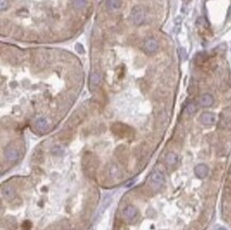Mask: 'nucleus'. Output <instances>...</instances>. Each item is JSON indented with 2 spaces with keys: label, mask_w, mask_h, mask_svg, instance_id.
I'll return each mask as SVG.
<instances>
[{
  "label": "nucleus",
  "mask_w": 231,
  "mask_h": 230,
  "mask_svg": "<svg viewBox=\"0 0 231 230\" xmlns=\"http://www.w3.org/2000/svg\"><path fill=\"white\" fill-rule=\"evenodd\" d=\"M149 185L152 190L157 191L159 189H161L163 186V184L165 183V177H164L163 173L160 171H155L154 173L150 175L149 178Z\"/></svg>",
  "instance_id": "obj_1"
},
{
  "label": "nucleus",
  "mask_w": 231,
  "mask_h": 230,
  "mask_svg": "<svg viewBox=\"0 0 231 230\" xmlns=\"http://www.w3.org/2000/svg\"><path fill=\"white\" fill-rule=\"evenodd\" d=\"M130 18L131 21L134 23L135 26H140L144 23V19H145V11L142 6L137 5L131 10V14H130Z\"/></svg>",
  "instance_id": "obj_2"
},
{
  "label": "nucleus",
  "mask_w": 231,
  "mask_h": 230,
  "mask_svg": "<svg viewBox=\"0 0 231 230\" xmlns=\"http://www.w3.org/2000/svg\"><path fill=\"white\" fill-rule=\"evenodd\" d=\"M112 131L116 134V135L120 136V138H126V136L131 135L132 133V130H131L130 127H128L127 125H124V124H114L112 126Z\"/></svg>",
  "instance_id": "obj_3"
},
{
  "label": "nucleus",
  "mask_w": 231,
  "mask_h": 230,
  "mask_svg": "<svg viewBox=\"0 0 231 230\" xmlns=\"http://www.w3.org/2000/svg\"><path fill=\"white\" fill-rule=\"evenodd\" d=\"M159 49V44L155 38H147L144 43V50L148 53V55H154Z\"/></svg>",
  "instance_id": "obj_4"
},
{
  "label": "nucleus",
  "mask_w": 231,
  "mask_h": 230,
  "mask_svg": "<svg viewBox=\"0 0 231 230\" xmlns=\"http://www.w3.org/2000/svg\"><path fill=\"white\" fill-rule=\"evenodd\" d=\"M137 210L134 206H127L124 210H123V215L126 220L131 221L137 216Z\"/></svg>",
  "instance_id": "obj_5"
},
{
  "label": "nucleus",
  "mask_w": 231,
  "mask_h": 230,
  "mask_svg": "<svg viewBox=\"0 0 231 230\" xmlns=\"http://www.w3.org/2000/svg\"><path fill=\"white\" fill-rule=\"evenodd\" d=\"M194 172H195V175L197 176L198 178L204 179V178H206L207 175H208L209 168L206 164H198L195 167V170H194Z\"/></svg>",
  "instance_id": "obj_6"
},
{
  "label": "nucleus",
  "mask_w": 231,
  "mask_h": 230,
  "mask_svg": "<svg viewBox=\"0 0 231 230\" xmlns=\"http://www.w3.org/2000/svg\"><path fill=\"white\" fill-rule=\"evenodd\" d=\"M200 121H201L204 125L210 126L213 125L215 123V115L213 113H210V112H204V113L201 114L200 116Z\"/></svg>",
  "instance_id": "obj_7"
},
{
  "label": "nucleus",
  "mask_w": 231,
  "mask_h": 230,
  "mask_svg": "<svg viewBox=\"0 0 231 230\" xmlns=\"http://www.w3.org/2000/svg\"><path fill=\"white\" fill-rule=\"evenodd\" d=\"M214 102V99L210 94H204L199 98V103L201 107H210Z\"/></svg>",
  "instance_id": "obj_8"
},
{
  "label": "nucleus",
  "mask_w": 231,
  "mask_h": 230,
  "mask_svg": "<svg viewBox=\"0 0 231 230\" xmlns=\"http://www.w3.org/2000/svg\"><path fill=\"white\" fill-rule=\"evenodd\" d=\"M5 157L10 162H15L18 160L19 153L14 148H8L5 150Z\"/></svg>",
  "instance_id": "obj_9"
},
{
  "label": "nucleus",
  "mask_w": 231,
  "mask_h": 230,
  "mask_svg": "<svg viewBox=\"0 0 231 230\" xmlns=\"http://www.w3.org/2000/svg\"><path fill=\"white\" fill-rule=\"evenodd\" d=\"M107 9L110 11H115L122 8V1L120 0H107L105 1Z\"/></svg>",
  "instance_id": "obj_10"
},
{
  "label": "nucleus",
  "mask_w": 231,
  "mask_h": 230,
  "mask_svg": "<svg viewBox=\"0 0 231 230\" xmlns=\"http://www.w3.org/2000/svg\"><path fill=\"white\" fill-rule=\"evenodd\" d=\"M1 195L3 198L10 200V199H13L15 197V191L10 186H5L1 190Z\"/></svg>",
  "instance_id": "obj_11"
},
{
  "label": "nucleus",
  "mask_w": 231,
  "mask_h": 230,
  "mask_svg": "<svg viewBox=\"0 0 231 230\" xmlns=\"http://www.w3.org/2000/svg\"><path fill=\"white\" fill-rule=\"evenodd\" d=\"M35 126L37 129L42 130V131H45V130L48 128V123H47L46 118H44V117H40V118L36 119Z\"/></svg>",
  "instance_id": "obj_12"
},
{
  "label": "nucleus",
  "mask_w": 231,
  "mask_h": 230,
  "mask_svg": "<svg viewBox=\"0 0 231 230\" xmlns=\"http://www.w3.org/2000/svg\"><path fill=\"white\" fill-rule=\"evenodd\" d=\"M165 161H166V163H167L168 165H175V164L177 163V161H178V157H177L176 153H169L167 156H166Z\"/></svg>",
  "instance_id": "obj_13"
},
{
  "label": "nucleus",
  "mask_w": 231,
  "mask_h": 230,
  "mask_svg": "<svg viewBox=\"0 0 231 230\" xmlns=\"http://www.w3.org/2000/svg\"><path fill=\"white\" fill-rule=\"evenodd\" d=\"M100 81H101V77L98 73H93L92 75H91V78H90L91 84H93V85H98V84L100 83Z\"/></svg>",
  "instance_id": "obj_14"
},
{
  "label": "nucleus",
  "mask_w": 231,
  "mask_h": 230,
  "mask_svg": "<svg viewBox=\"0 0 231 230\" xmlns=\"http://www.w3.org/2000/svg\"><path fill=\"white\" fill-rule=\"evenodd\" d=\"M51 153L55 156H62L64 153V149H63V147H61V146H55L52 149H51Z\"/></svg>",
  "instance_id": "obj_15"
},
{
  "label": "nucleus",
  "mask_w": 231,
  "mask_h": 230,
  "mask_svg": "<svg viewBox=\"0 0 231 230\" xmlns=\"http://www.w3.org/2000/svg\"><path fill=\"white\" fill-rule=\"evenodd\" d=\"M185 112H187V114L192 115L194 114L196 112V106L194 105V103H189V105L187 106V109H185Z\"/></svg>",
  "instance_id": "obj_16"
},
{
  "label": "nucleus",
  "mask_w": 231,
  "mask_h": 230,
  "mask_svg": "<svg viewBox=\"0 0 231 230\" xmlns=\"http://www.w3.org/2000/svg\"><path fill=\"white\" fill-rule=\"evenodd\" d=\"M86 4V0H74V5L78 9L84 8Z\"/></svg>",
  "instance_id": "obj_17"
},
{
  "label": "nucleus",
  "mask_w": 231,
  "mask_h": 230,
  "mask_svg": "<svg viewBox=\"0 0 231 230\" xmlns=\"http://www.w3.org/2000/svg\"><path fill=\"white\" fill-rule=\"evenodd\" d=\"M8 8V1L6 0H1V11H4Z\"/></svg>",
  "instance_id": "obj_18"
},
{
  "label": "nucleus",
  "mask_w": 231,
  "mask_h": 230,
  "mask_svg": "<svg viewBox=\"0 0 231 230\" xmlns=\"http://www.w3.org/2000/svg\"><path fill=\"white\" fill-rule=\"evenodd\" d=\"M30 227H31V223H30V222H25V223H23V228H25L26 230H28V229L30 228Z\"/></svg>",
  "instance_id": "obj_19"
}]
</instances>
